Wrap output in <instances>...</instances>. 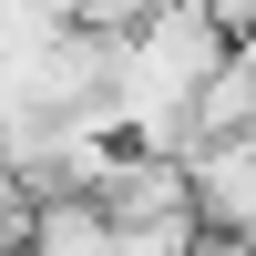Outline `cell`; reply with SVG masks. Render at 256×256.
Returning <instances> with one entry per match:
<instances>
[{
  "instance_id": "cell-1",
  "label": "cell",
  "mask_w": 256,
  "mask_h": 256,
  "mask_svg": "<svg viewBox=\"0 0 256 256\" xmlns=\"http://www.w3.org/2000/svg\"><path fill=\"white\" fill-rule=\"evenodd\" d=\"M195 226L205 236H246L256 246V134H226V144H195Z\"/></svg>"
},
{
  "instance_id": "cell-3",
  "label": "cell",
  "mask_w": 256,
  "mask_h": 256,
  "mask_svg": "<svg viewBox=\"0 0 256 256\" xmlns=\"http://www.w3.org/2000/svg\"><path fill=\"white\" fill-rule=\"evenodd\" d=\"M205 226L195 216H113V256H195Z\"/></svg>"
},
{
  "instance_id": "cell-4",
  "label": "cell",
  "mask_w": 256,
  "mask_h": 256,
  "mask_svg": "<svg viewBox=\"0 0 256 256\" xmlns=\"http://www.w3.org/2000/svg\"><path fill=\"white\" fill-rule=\"evenodd\" d=\"M195 10H205V20H216V31H226V41H256V0H195Z\"/></svg>"
},
{
  "instance_id": "cell-2",
  "label": "cell",
  "mask_w": 256,
  "mask_h": 256,
  "mask_svg": "<svg viewBox=\"0 0 256 256\" xmlns=\"http://www.w3.org/2000/svg\"><path fill=\"white\" fill-rule=\"evenodd\" d=\"M20 256H113V216H102L92 195H41Z\"/></svg>"
}]
</instances>
